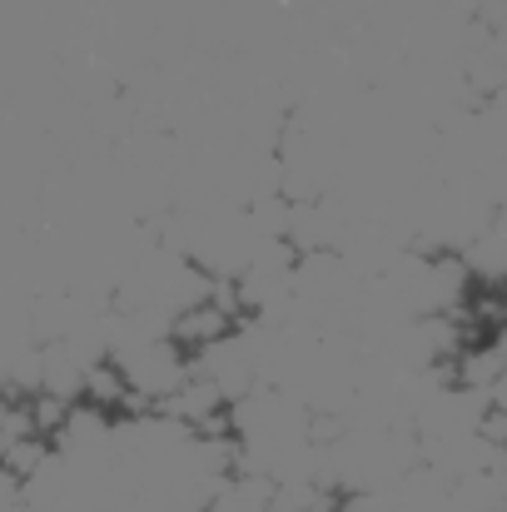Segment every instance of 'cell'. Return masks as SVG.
Masks as SVG:
<instances>
[{
    "instance_id": "obj_1",
    "label": "cell",
    "mask_w": 507,
    "mask_h": 512,
    "mask_svg": "<svg viewBox=\"0 0 507 512\" xmlns=\"http://www.w3.org/2000/svg\"><path fill=\"white\" fill-rule=\"evenodd\" d=\"M483 398H488V413H503V418H507V368L493 378V388H488Z\"/></svg>"
}]
</instances>
